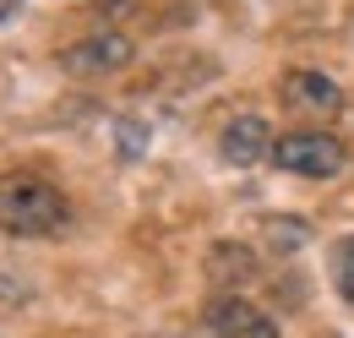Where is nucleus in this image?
Here are the masks:
<instances>
[{"label":"nucleus","instance_id":"9b49d317","mask_svg":"<svg viewBox=\"0 0 354 338\" xmlns=\"http://www.w3.org/2000/svg\"><path fill=\"white\" fill-rule=\"evenodd\" d=\"M136 0H98V17H131Z\"/></svg>","mask_w":354,"mask_h":338},{"label":"nucleus","instance_id":"9d476101","mask_svg":"<svg viewBox=\"0 0 354 338\" xmlns=\"http://www.w3.org/2000/svg\"><path fill=\"white\" fill-rule=\"evenodd\" d=\"M115 142H120V153H126V159H136V153L147 148V131L136 126V121H115Z\"/></svg>","mask_w":354,"mask_h":338},{"label":"nucleus","instance_id":"1a4fd4ad","mask_svg":"<svg viewBox=\"0 0 354 338\" xmlns=\"http://www.w3.org/2000/svg\"><path fill=\"white\" fill-rule=\"evenodd\" d=\"M333 284H338V295L354 305V235L338 240V251H333Z\"/></svg>","mask_w":354,"mask_h":338},{"label":"nucleus","instance_id":"7ed1b4c3","mask_svg":"<svg viewBox=\"0 0 354 338\" xmlns=\"http://www.w3.org/2000/svg\"><path fill=\"white\" fill-rule=\"evenodd\" d=\"M136 60V39L126 28H98V33H82L60 49V66L71 77H115Z\"/></svg>","mask_w":354,"mask_h":338},{"label":"nucleus","instance_id":"f257e3e1","mask_svg":"<svg viewBox=\"0 0 354 338\" xmlns=\"http://www.w3.org/2000/svg\"><path fill=\"white\" fill-rule=\"evenodd\" d=\"M66 224H71V202L60 197V186H49L44 175H28V169H6L0 175V235L49 240Z\"/></svg>","mask_w":354,"mask_h":338},{"label":"nucleus","instance_id":"20e7f679","mask_svg":"<svg viewBox=\"0 0 354 338\" xmlns=\"http://www.w3.org/2000/svg\"><path fill=\"white\" fill-rule=\"evenodd\" d=\"M202 322L213 338H278V322L240 290H213V300L202 305Z\"/></svg>","mask_w":354,"mask_h":338},{"label":"nucleus","instance_id":"423d86ee","mask_svg":"<svg viewBox=\"0 0 354 338\" xmlns=\"http://www.w3.org/2000/svg\"><path fill=\"white\" fill-rule=\"evenodd\" d=\"M202 273H207L213 290H240L245 295L262 278V256L251 251L245 240H218V246H207V256H202Z\"/></svg>","mask_w":354,"mask_h":338},{"label":"nucleus","instance_id":"39448f33","mask_svg":"<svg viewBox=\"0 0 354 338\" xmlns=\"http://www.w3.org/2000/svg\"><path fill=\"white\" fill-rule=\"evenodd\" d=\"M272 126H267V115H257V109H240V115H229L218 131V153H223V164H234V169H251V164H262V159H272Z\"/></svg>","mask_w":354,"mask_h":338},{"label":"nucleus","instance_id":"0eeeda50","mask_svg":"<svg viewBox=\"0 0 354 338\" xmlns=\"http://www.w3.org/2000/svg\"><path fill=\"white\" fill-rule=\"evenodd\" d=\"M283 104L300 109V115H338V109H344V87L333 82L327 71L295 66V71L283 77Z\"/></svg>","mask_w":354,"mask_h":338},{"label":"nucleus","instance_id":"f03ea898","mask_svg":"<svg viewBox=\"0 0 354 338\" xmlns=\"http://www.w3.org/2000/svg\"><path fill=\"white\" fill-rule=\"evenodd\" d=\"M272 164L300 180H333L349 169V148L333 131H283L272 142Z\"/></svg>","mask_w":354,"mask_h":338},{"label":"nucleus","instance_id":"6e6552de","mask_svg":"<svg viewBox=\"0 0 354 338\" xmlns=\"http://www.w3.org/2000/svg\"><path fill=\"white\" fill-rule=\"evenodd\" d=\"M262 235H267V246H272L278 256H295V251H300V246L310 240V229L300 224V218H267Z\"/></svg>","mask_w":354,"mask_h":338}]
</instances>
